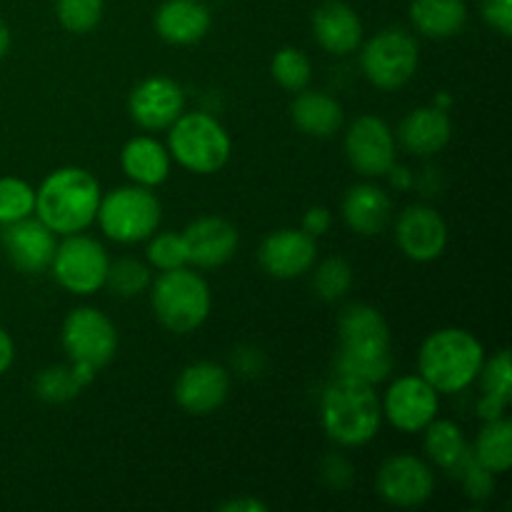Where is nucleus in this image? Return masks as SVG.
<instances>
[{
    "label": "nucleus",
    "instance_id": "obj_27",
    "mask_svg": "<svg viewBox=\"0 0 512 512\" xmlns=\"http://www.w3.org/2000/svg\"><path fill=\"white\" fill-rule=\"evenodd\" d=\"M410 20L428 38H453L468 23V5L465 0H413Z\"/></svg>",
    "mask_w": 512,
    "mask_h": 512
},
{
    "label": "nucleus",
    "instance_id": "obj_43",
    "mask_svg": "<svg viewBox=\"0 0 512 512\" xmlns=\"http://www.w3.org/2000/svg\"><path fill=\"white\" fill-rule=\"evenodd\" d=\"M15 360V343L3 328H0V375L8 373V368Z\"/></svg>",
    "mask_w": 512,
    "mask_h": 512
},
{
    "label": "nucleus",
    "instance_id": "obj_9",
    "mask_svg": "<svg viewBox=\"0 0 512 512\" xmlns=\"http://www.w3.org/2000/svg\"><path fill=\"white\" fill-rule=\"evenodd\" d=\"M418 60V40L405 30L388 28L365 43L360 53V68L375 88L398 90L413 78Z\"/></svg>",
    "mask_w": 512,
    "mask_h": 512
},
{
    "label": "nucleus",
    "instance_id": "obj_38",
    "mask_svg": "<svg viewBox=\"0 0 512 512\" xmlns=\"http://www.w3.org/2000/svg\"><path fill=\"white\" fill-rule=\"evenodd\" d=\"M483 18L503 38L512 35V0H483Z\"/></svg>",
    "mask_w": 512,
    "mask_h": 512
},
{
    "label": "nucleus",
    "instance_id": "obj_5",
    "mask_svg": "<svg viewBox=\"0 0 512 512\" xmlns=\"http://www.w3.org/2000/svg\"><path fill=\"white\" fill-rule=\"evenodd\" d=\"M150 303L155 318L170 333H193L208 320L210 315V288L198 273L183 268L163 270L150 283Z\"/></svg>",
    "mask_w": 512,
    "mask_h": 512
},
{
    "label": "nucleus",
    "instance_id": "obj_6",
    "mask_svg": "<svg viewBox=\"0 0 512 512\" xmlns=\"http://www.w3.org/2000/svg\"><path fill=\"white\" fill-rule=\"evenodd\" d=\"M168 133V153L185 170L198 175L218 173L230 160V135L213 115L183 113Z\"/></svg>",
    "mask_w": 512,
    "mask_h": 512
},
{
    "label": "nucleus",
    "instance_id": "obj_2",
    "mask_svg": "<svg viewBox=\"0 0 512 512\" xmlns=\"http://www.w3.org/2000/svg\"><path fill=\"white\" fill-rule=\"evenodd\" d=\"M100 193L98 180L83 168L53 170L35 190V215L55 235L83 233L98 215Z\"/></svg>",
    "mask_w": 512,
    "mask_h": 512
},
{
    "label": "nucleus",
    "instance_id": "obj_39",
    "mask_svg": "<svg viewBox=\"0 0 512 512\" xmlns=\"http://www.w3.org/2000/svg\"><path fill=\"white\" fill-rule=\"evenodd\" d=\"M323 478L330 488H345V485L353 480V468L348 465V460L338 458V455H330L323 465Z\"/></svg>",
    "mask_w": 512,
    "mask_h": 512
},
{
    "label": "nucleus",
    "instance_id": "obj_45",
    "mask_svg": "<svg viewBox=\"0 0 512 512\" xmlns=\"http://www.w3.org/2000/svg\"><path fill=\"white\" fill-rule=\"evenodd\" d=\"M8 48H10V30H8V25L0 20V58H5Z\"/></svg>",
    "mask_w": 512,
    "mask_h": 512
},
{
    "label": "nucleus",
    "instance_id": "obj_26",
    "mask_svg": "<svg viewBox=\"0 0 512 512\" xmlns=\"http://www.w3.org/2000/svg\"><path fill=\"white\" fill-rule=\"evenodd\" d=\"M425 453L428 458L438 465L440 470L450 475V478H458L460 470L468 465V460L473 458V448L465 443L463 430L458 428L450 420H433L430 425H425Z\"/></svg>",
    "mask_w": 512,
    "mask_h": 512
},
{
    "label": "nucleus",
    "instance_id": "obj_16",
    "mask_svg": "<svg viewBox=\"0 0 512 512\" xmlns=\"http://www.w3.org/2000/svg\"><path fill=\"white\" fill-rule=\"evenodd\" d=\"M318 258V243L305 230L283 228L270 233L258 250L260 268L278 280H293L308 273Z\"/></svg>",
    "mask_w": 512,
    "mask_h": 512
},
{
    "label": "nucleus",
    "instance_id": "obj_1",
    "mask_svg": "<svg viewBox=\"0 0 512 512\" xmlns=\"http://www.w3.org/2000/svg\"><path fill=\"white\" fill-rule=\"evenodd\" d=\"M338 333L340 353L335 370L340 378L368 385L383 383L393 370V343L383 315L373 305H348L340 315Z\"/></svg>",
    "mask_w": 512,
    "mask_h": 512
},
{
    "label": "nucleus",
    "instance_id": "obj_13",
    "mask_svg": "<svg viewBox=\"0 0 512 512\" xmlns=\"http://www.w3.org/2000/svg\"><path fill=\"white\" fill-rule=\"evenodd\" d=\"M345 153L363 178H380L395 163L393 130L378 115H360L345 135Z\"/></svg>",
    "mask_w": 512,
    "mask_h": 512
},
{
    "label": "nucleus",
    "instance_id": "obj_32",
    "mask_svg": "<svg viewBox=\"0 0 512 512\" xmlns=\"http://www.w3.org/2000/svg\"><path fill=\"white\" fill-rule=\"evenodd\" d=\"M35 213V190L20 178H0V225L18 223Z\"/></svg>",
    "mask_w": 512,
    "mask_h": 512
},
{
    "label": "nucleus",
    "instance_id": "obj_33",
    "mask_svg": "<svg viewBox=\"0 0 512 512\" xmlns=\"http://www.w3.org/2000/svg\"><path fill=\"white\" fill-rule=\"evenodd\" d=\"M83 390L80 380L75 378L73 365L65 368V365H55V368L40 370L38 378H35V393L45 403H68L75 395Z\"/></svg>",
    "mask_w": 512,
    "mask_h": 512
},
{
    "label": "nucleus",
    "instance_id": "obj_21",
    "mask_svg": "<svg viewBox=\"0 0 512 512\" xmlns=\"http://www.w3.org/2000/svg\"><path fill=\"white\" fill-rule=\"evenodd\" d=\"M313 33L328 53L348 55L358 50L363 40V23L348 3L325 0L313 13Z\"/></svg>",
    "mask_w": 512,
    "mask_h": 512
},
{
    "label": "nucleus",
    "instance_id": "obj_12",
    "mask_svg": "<svg viewBox=\"0 0 512 512\" xmlns=\"http://www.w3.org/2000/svg\"><path fill=\"white\" fill-rule=\"evenodd\" d=\"M375 488L393 508H418L433 495L435 478L433 470L415 455H393L380 465Z\"/></svg>",
    "mask_w": 512,
    "mask_h": 512
},
{
    "label": "nucleus",
    "instance_id": "obj_4",
    "mask_svg": "<svg viewBox=\"0 0 512 512\" xmlns=\"http://www.w3.org/2000/svg\"><path fill=\"white\" fill-rule=\"evenodd\" d=\"M485 363V350L473 333L463 328H443L428 335L418 353L420 378L438 393L453 395L478 380Z\"/></svg>",
    "mask_w": 512,
    "mask_h": 512
},
{
    "label": "nucleus",
    "instance_id": "obj_34",
    "mask_svg": "<svg viewBox=\"0 0 512 512\" xmlns=\"http://www.w3.org/2000/svg\"><path fill=\"white\" fill-rule=\"evenodd\" d=\"M55 15L68 33L85 35L98 28L103 0H55Z\"/></svg>",
    "mask_w": 512,
    "mask_h": 512
},
{
    "label": "nucleus",
    "instance_id": "obj_30",
    "mask_svg": "<svg viewBox=\"0 0 512 512\" xmlns=\"http://www.w3.org/2000/svg\"><path fill=\"white\" fill-rule=\"evenodd\" d=\"M153 278H150V268L135 258H120L110 263L108 268V285L118 298H135V295L145 293L150 288Z\"/></svg>",
    "mask_w": 512,
    "mask_h": 512
},
{
    "label": "nucleus",
    "instance_id": "obj_22",
    "mask_svg": "<svg viewBox=\"0 0 512 512\" xmlns=\"http://www.w3.org/2000/svg\"><path fill=\"white\" fill-rule=\"evenodd\" d=\"M343 218L358 235H380L393 218V200L378 185L360 183L345 193Z\"/></svg>",
    "mask_w": 512,
    "mask_h": 512
},
{
    "label": "nucleus",
    "instance_id": "obj_11",
    "mask_svg": "<svg viewBox=\"0 0 512 512\" xmlns=\"http://www.w3.org/2000/svg\"><path fill=\"white\" fill-rule=\"evenodd\" d=\"M438 390L420 375H405L398 378L385 393L380 403L388 423L400 433H420L425 425L438 418Z\"/></svg>",
    "mask_w": 512,
    "mask_h": 512
},
{
    "label": "nucleus",
    "instance_id": "obj_35",
    "mask_svg": "<svg viewBox=\"0 0 512 512\" xmlns=\"http://www.w3.org/2000/svg\"><path fill=\"white\" fill-rule=\"evenodd\" d=\"M145 255H148V263L153 265V268H158L160 273H163V270L183 268V265L188 263V250H185L183 233L168 230V233L150 235Z\"/></svg>",
    "mask_w": 512,
    "mask_h": 512
},
{
    "label": "nucleus",
    "instance_id": "obj_40",
    "mask_svg": "<svg viewBox=\"0 0 512 512\" xmlns=\"http://www.w3.org/2000/svg\"><path fill=\"white\" fill-rule=\"evenodd\" d=\"M330 223H333V215H330V210L323 208V205H315V208H310L308 213H305L303 230L308 235H313V238H320V235L328 233Z\"/></svg>",
    "mask_w": 512,
    "mask_h": 512
},
{
    "label": "nucleus",
    "instance_id": "obj_36",
    "mask_svg": "<svg viewBox=\"0 0 512 512\" xmlns=\"http://www.w3.org/2000/svg\"><path fill=\"white\" fill-rule=\"evenodd\" d=\"M480 385H483V395L490 398H498L503 403L510 405L512 400V365H510V353L508 350H500L498 355L483 363L478 373Z\"/></svg>",
    "mask_w": 512,
    "mask_h": 512
},
{
    "label": "nucleus",
    "instance_id": "obj_42",
    "mask_svg": "<svg viewBox=\"0 0 512 512\" xmlns=\"http://www.w3.org/2000/svg\"><path fill=\"white\" fill-rule=\"evenodd\" d=\"M265 510H268V505L260 503V500L255 498H235L220 505V512H265Z\"/></svg>",
    "mask_w": 512,
    "mask_h": 512
},
{
    "label": "nucleus",
    "instance_id": "obj_18",
    "mask_svg": "<svg viewBox=\"0 0 512 512\" xmlns=\"http://www.w3.org/2000/svg\"><path fill=\"white\" fill-rule=\"evenodd\" d=\"M230 393V375L218 363H193L175 380V400L190 415L215 413Z\"/></svg>",
    "mask_w": 512,
    "mask_h": 512
},
{
    "label": "nucleus",
    "instance_id": "obj_14",
    "mask_svg": "<svg viewBox=\"0 0 512 512\" xmlns=\"http://www.w3.org/2000/svg\"><path fill=\"white\" fill-rule=\"evenodd\" d=\"M0 243L5 255L20 273L38 275L50 268L58 243L55 233L40 218L18 220V223L0 225Z\"/></svg>",
    "mask_w": 512,
    "mask_h": 512
},
{
    "label": "nucleus",
    "instance_id": "obj_20",
    "mask_svg": "<svg viewBox=\"0 0 512 512\" xmlns=\"http://www.w3.org/2000/svg\"><path fill=\"white\" fill-rule=\"evenodd\" d=\"M210 8L203 0H165L155 10V33L170 45H193L210 30Z\"/></svg>",
    "mask_w": 512,
    "mask_h": 512
},
{
    "label": "nucleus",
    "instance_id": "obj_37",
    "mask_svg": "<svg viewBox=\"0 0 512 512\" xmlns=\"http://www.w3.org/2000/svg\"><path fill=\"white\" fill-rule=\"evenodd\" d=\"M458 480L463 483L465 495H468L470 500H475V503L488 500L495 490V473L485 468V465H480L478 460H475V455L468 460V465L460 470Z\"/></svg>",
    "mask_w": 512,
    "mask_h": 512
},
{
    "label": "nucleus",
    "instance_id": "obj_17",
    "mask_svg": "<svg viewBox=\"0 0 512 512\" xmlns=\"http://www.w3.org/2000/svg\"><path fill=\"white\" fill-rule=\"evenodd\" d=\"M395 238L400 250L415 263H430L440 258L448 245V225L438 210L428 205H410L400 213L395 225Z\"/></svg>",
    "mask_w": 512,
    "mask_h": 512
},
{
    "label": "nucleus",
    "instance_id": "obj_3",
    "mask_svg": "<svg viewBox=\"0 0 512 512\" xmlns=\"http://www.w3.org/2000/svg\"><path fill=\"white\" fill-rule=\"evenodd\" d=\"M320 423L325 435L343 448L370 443L383 423V408L373 385L338 375L320 400Z\"/></svg>",
    "mask_w": 512,
    "mask_h": 512
},
{
    "label": "nucleus",
    "instance_id": "obj_8",
    "mask_svg": "<svg viewBox=\"0 0 512 512\" xmlns=\"http://www.w3.org/2000/svg\"><path fill=\"white\" fill-rule=\"evenodd\" d=\"M103 233L115 243H140L148 240L160 225V200L143 185H125L100 198L98 215Z\"/></svg>",
    "mask_w": 512,
    "mask_h": 512
},
{
    "label": "nucleus",
    "instance_id": "obj_10",
    "mask_svg": "<svg viewBox=\"0 0 512 512\" xmlns=\"http://www.w3.org/2000/svg\"><path fill=\"white\" fill-rule=\"evenodd\" d=\"M63 238L50 263L53 278L58 280L60 288L73 295H93L105 288L110 258L103 245L80 233L63 235Z\"/></svg>",
    "mask_w": 512,
    "mask_h": 512
},
{
    "label": "nucleus",
    "instance_id": "obj_41",
    "mask_svg": "<svg viewBox=\"0 0 512 512\" xmlns=\"http://www.w3.org/2000/svg\"><path fill=\"white\" fill-rule=\"evenodd\" d=\"M505 408H508V403H503V400L490 398V395H480V400H478V415H480V418H483V420L503 418Z\"/></svg>",
    "mask_w": 512,
    "mask_h": 512
},
{
    "label": "nucleus",
    "instance_id": "obj_7",
    "mask_svg": "<svg viewBox=\"0 0 512 512\" xmlns=\"http://www.w3.org/2000/svg\"><path fill=\"white\" fill-rule=\"evenodd\" d=\"M63 348L73 360L80 385L93 383L95 373L115 358L118 330L113 320L95 308H75L63 323Z\"/></svg>",
    "mask_w": 512,
    "mask_h": 512
},
{
    "label": "nucleus",
    "instance_id": "obj_29",
    "mask_svg": "<svg viewBox=\"0 0 512 512\" xmlns=\"http://www.w3.org/2000/svg\"><path fill=\"white\" fill-rule=\"evenodd\" d=\"M273 78L278 80L280 88L290 90V93H300L308 88L310 78H313V63L308 55L298 48H283L275 53L273 65Z\"/></svg>",
    "mask_w": 512,
    "mask_h": 512
},
{
    "label": "nucleus",
    "instance_id": "obj_44",
    "mask_svg": "<svg viewBox=\"0 0 512 512\" xmlns=\"http://www.w3.org/2000/svg\"><path fill=\"white\" fill-rule=\"evenodd\" d=\"M385 175H390V183L395 185V188H408L410 185V173L405 168H398V165L393 163V168L388 170Z\"/></svg>",
    "mask_w": 512,
    "mask_h": 512
},
{
    "label": "nucleus",
    "instance_id": "obj_23",
    "mask_svg": "<svg viewBox=\"0 0 512 512\" xmlns=\"http://www.w3.org/2000/svg\"><path fill=\"white\" fill-rule=\"evenodd\" d=\"M400 143L408 153L435 155L450 143L453 138V123L443 108H418L400 123Z\"/></svg>",
    "mask_w": 512,
    "mask_h": 512
},
{
    "label": "nucleus",
    "instance_id": "obj_15",
    "mask_svg": "<svg viewBox=\"0 0 512 512\" xmlns=\"http://www.w3.org/2000/svg\"><path fill=\"white\" fill-rule=\"evenodd\" d=\"M130 118L143 130H168L185 110V93L173 78L153 75L135 85L128 100Z\"/></svg>",
    "mask_w": 512,
    "mask_h": 512
},
{
    "label": "nucleus",
    "instance_id": "obj_19",
    "mask_svg": "<svg viewBox=\"0 0 512 512\" xmlns=\"http://www.w3.org/2000/svg\"><path fill=\"white\" fill-rule=\"evenodd\" d=\"M183 240L188 250V263L198 268H220L235 255L240 235L230 220L205 215L183 230Z\"/></svg>",
    "mask_w": 512,
    "mask_h": 512
},
{
    "label": "nucleus",
    "instance_id": "obj_31",
    "mask_svg": "<svg viewBox=\"0 0 512 512\" xmlns=\"http://www.w3.org/2000/svg\"><path fill=\"white\" fill-rule=\"evenodd\" d=\"M353 285V268L343 258H328L318 265L313 275V290L325 303L345 298Z\"/></svg>",
    "mask_w": 512,
    "mask_h": 512
},
{
    "label": "nucleus",
    "instance_id": "obj_28",
    "mask_svg": "<svg viewBox=\"0 0 512 512\" xmlns=\"http://www.w3.org/2000/svg\"><path fill=\"white\" fill-rule=\"evenodd\" d=\"M475 460L488 470L508 473L512 465V423L505 418L485 420V428L478 433L473 448Z\"/></svg>",
    "mask_w": 512,
    "mask_h": 512
},
{
    "label": "nucleus",
    "instance_id": "obj_24",
    "mask_svg": "<svg viewBox=\"0 0 512 512\" xmlns=\"http://www.w3.org/2000/svg\"><path fill=\"white\" fill-rule=\"evenodd\" d=\"M120 165L123 173L133 180L135 185L143 188H155V185L165 183L170 175V153L168 148L158 143L148 135H138V138L128 140L120 153Z\"/></svg>",
    "mask_w": 512,
    "mask_h": 512
},
{
    "label": "nucleus",
    "instance_id": "obj_25",
    "mask_svg": "<svg viewBox=\"0 0 512 512\" xmlns=\"http://www.w3.org/2000/svg\"><path fill=\"white\" fill-rule=\"evenodd\" d=\"M290 118L305 135L330 138L343 125V108L333 95L318 93V90H300V95L290 105Z\"/></svg>",
    "mask_w": 512,
    "mask_h": 512
}]
</instances>
